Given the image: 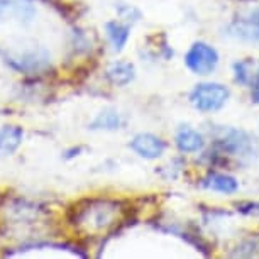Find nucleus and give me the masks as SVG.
<instances>
[{"label":"nucleus","mask_w":259,"mask_h":259,"mask_svg":"<svg viewBox=\"0 0 259 259\" xmlns=\"http://www.w3.org/2000/svg\"><path fill=\"white\" fill-rule=\"evenodd\" d=\"M202 187L212 192L232 195L237 192L239 183L237 180L227 173H217V171H210V173L202 180Z\"/></svg>","instance_id":"obj_10"},{"label":"nucleus","mask_w":259,"mask_h":259,"mask_svg":"<svg viewBox=\"0 0 259 259\" xmlns=\"http://www.w3.org/2000/svg\"><path fill=\"white\" fill-rule=\"evenodd\" d=\"M231 92L226 85L215 81H203L193 87L190 92V104L200 112L212 114V112L221 110L227 104Z\"/></svg>","instance_id":"obj_3"},{"label":"nucleus","mask_w":259,"mask_h":259,"mask_svg":"<svg viewBox=\"0 0 259 259\" xmlns=\"http://www.w3.org/2000/svg\"><path fill=\"white\" fill-rule=\"evenodd\" d=\"M234 80L246 89H257L259 87V60L257 58H244L234 63L232 66Z\"/></svg>","instance_id":"obj_8"},{"label":"nucleus","mask_w":259,"mask_h":259,"mask_svg":"<svg viewBox=\"0 0 259 259\" xmlns=\"http://www.w3.org/2000/svg\"><path fill=\"white\" fill-rule=\"evenodd\" d=\"M117 14L124 22L131 24V22H138L141 19V12L133 6H127V4H117Z\"/></svg>","instance_id":"obj_16"},{"label":"nucleus","mask_w":259,"mask_h":259,"mask_svg":"<svg viewBox=\"0 0 259 259\" xmlns=\"http://www.w3.org/2000/svg\"><path fill=\"white\" fill-rule=\"evenodd\" d=\"M105 32H107V37H109L110 45L114 46V51H122L124 46L127 45V39H129L131 27L127 22L110 21L105 24Z\"/></svg>","instance_id":"obj_14"},{"label":"nucleus","mask_w":259,"mask_h":259,"mask_svg":"<svg viewBox=\"0 0 259 259\" xmlns=\"http://www.w3.org/2000/svg\"><path fill=\"white\" fill-rule=\"evenodd\" d=\"M122 124H124V122H122V117L119 112L107 109L104 112H100V114L92 120L90 129L92 131H117V129H120Z\"/></svg>","instance_id":"obj_15"},{"label":"nucleus","mask_w":259,"mask_h":259,"mask_svg":"<svg viewBox=\"0 0 259 259\" xmlns=\"http://www.w3.org/2000/svg\"><path fill=\"white\" fill-rule=\"evenodd\" d=\"M81 153V148H73V149H70V151H66V156L65 158L66 159H71V158H75V156H78Z\"/></svg>","instance_id":"obj_18"},{"label":"nucleus","mask_w":259,"mask_h":259,"mask_svg":"<svg viewBox=\"0 0 259 259\" xmlns=\"http://www.w3.org/2000/svg\"><path fill=\"white\" fill-rule=\"evenodd\" d=\"M257 141L249 133H246V131L222 127L215 134L212 154L217 156V158L231 156V158H237L239 161H252L257 156Z\"/></svg>","instance_id":"obj_2"},{"label":"nucleus","mask_w":259,"mask_h":259,"mask_svg":"<svg viewBox=\"0 0 259 259\" xmlns=\"http://www.w3.org/2000/svg\"><path fill=\"white\" fill-rule=\"evenodd\" d=\"M227 36L239 41L257 42L259 41V9L249 11L244 16L236 17L227 26Z\"/></svg>","instance_id":"obj_6"},{"label":"nucleus","mask_w":259,"mask_h":259,"mask_svg":"<svg viewBox=\"0 0 259 259\" xmlns=\"http://www.w3.org/2000/svg\"><path fill=\"white\" fill-rule=\"evenodd\" d=\"M24 131L19 125L0 127V156H11L19 149L22 143Z\"/></svg>","instance_id":"obj_11"},{"label":"nucleus","mask_w":259,"mask_h":259,"mask_svg":"<svg viewBox=\"0 0 259 259\" xmlns=\"http://www.w3.org/2000/svg\"><path fill=\"white\" fill-rule=\"evenodd\" d=\"M251 99H252L254 104H259V87H257V89H254V90H252Z\"/></svg>","instance_id":"obj_19"},{"label":"nucleus","mask_w":259,"mask_h":259,"mask_svg":"<svg viewBox=\"0 0 259 259\" xmlns=\"http://www.w3.org/2000/svg\"><path fill=\"white\" fill-rule=\"evenodd\" d=\"M136 70L134 65L127 61H115L107 70V80L115 87H125L134 80Z\"/></svg>","instance_id":"obj_13"},{"label":"nucleus","mask_w":259,"mask_h":259,"mask_svg":"<svg viewBox=\"0 0 259 259\" xmlns=\"http://www.w3.org/2000/svg\"><path fill=\"white\" fill-rule=\"evenodd\" d=\"M120 203L109 198H85L75 203L68 212V221L90 232H105L120 221Z\"/></svg>","instance_id":"obj_1"},{"label":"nucleus","mask_w":259,"mask_h":259,"mask_svg":"<svg viewBox=\"0 0 259 259\" xmlns=\"http://www.w3.org/2000/svg\"><path fill=\"white\" fill-rule=\"evenodd\" d=\"M185 65L198 76H207L219 66V53L203 41L193 42L185 55Z\"/></svg>","instance_id":"obj_4"},{"label":"nucleus","mask_w":259,"mask_h":259,"mask_svg":"<svg viewBox=\"0 0 259 259\" xmlns=\"http://www.w3.org/2000/svg\"><path fill=\"white\" fill-rule=\"evenodd\" d=\"M129 148L144 159H158L164 154L166 143L161 138H158V136L143 133V134L134 136V139L131 141Z\"/></svg>","instance_id":"obj_7"},{"label":"nucleus","mask_w":259,"mask_h":259,"mask_svg":"<svg viewBox=\"0 0 259 259\" xmlns=\"http://www.w3.org/2000/svg\"><path fill=\"white\" fill-rule=\"evenodd\" d=\"M239 251L234 252V256H256L259 251V242H256V239H247L242 246L237 247Z\"/></svg>","instance_id":"obj_17"},{"label":"nucleus","mask_w":259,"mask_h":259,"mask_svg":"<svg viewBox=\"0 0 259 259\" xmlns=\"http://www.w3.org/2000/svg\"><path fill=\"white\" fill-rule=\"evenodd\" d=\"M34 7L24 0H0V19L17 17L24 22H29L34 17Z\"/></svg>","instance_id":"obj_12"},{"label":"nucleus","mask_w":259,"mask_h":259,"mask_svg":"<svg viewBox=\"0 0 259 259\" xmlns=\"http://www.w3.org/2000/svg\"><path fill=\"white\" fill-rule=\"evenodd\" d=\"M175 143H177V148L182 151V153H200L205 148V138L202 133L192 129L190 125H183L178 129L177 138H175Z\"/></svg>","instance_id":"obj_9"},{"label":"nucleus","mask_w":259,"mask_h":259,"mask_svg":"<svg viewBox=\"0 0 259 259\" xmlns=\"http://www.w3.org/2000/svg\"><path fill=\"white\" fill-rule=\"evenodd\" d=\"M6 61L14 70L21 73H29V75L46 73L51 68V58L45 50H32L19 53V55H9L6 56Z\"/></svg>","instance_id":"obj_5"}]
</instances>
